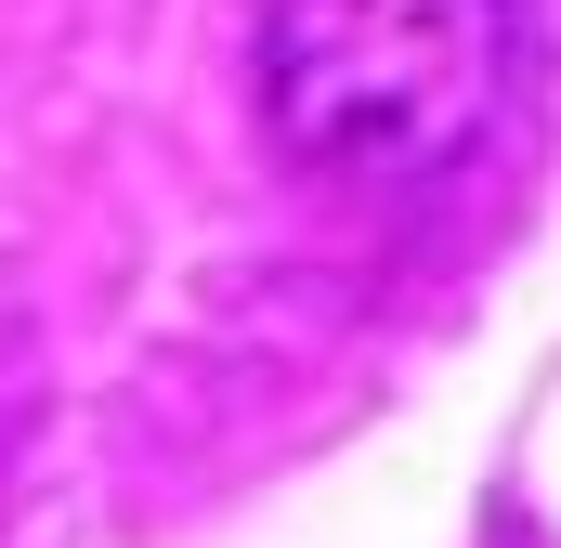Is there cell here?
<instances>
[{
    "label": "cell",
    "mask_w": 561,
    "mask_h": 548,
    "mask_svg": "<svg viewBox=\"0 0 561 548\" xmlns=\"http://www.w3.org/2000/svg\"><path fill=\"white\" fill-rule=\"evenodd\" d=\"M523 79V0H262V132L327 183L457 170Z\"/></svg>",
    "instance_id": "1"
}]
</instances>
